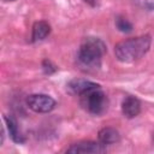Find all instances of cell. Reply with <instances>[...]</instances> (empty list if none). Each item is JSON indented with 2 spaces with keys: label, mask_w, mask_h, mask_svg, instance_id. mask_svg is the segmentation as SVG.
<instances>
[{
  "label": "cell",
  "mask_w": 154,
  "mask_h": 154,
  "mask_svg": "<svg viewBox=\"0 0 154 154\" xmlns=\"http://www.w3.org/2000/svg\"><path fill=\"white\" fill-rule=\"evenodd\" d=\"M42 66H43V70H45V72H46V73H48V75L55 71V66H52V63H51L49 60H45Z\"/></svg>",
  "instance_id": "cell-12"
},
{
  "label": "cell",
  "mask_w": 154,
  "mask_h": 154,
  "mask_svg": "<svg viewBox=\"0 0 154 154\" xmlns=\"http://www.w3.org/2000/svg\"><path fill=\"white\" fill-rule=\"evenodd\" d=\"M85 2H88V4H90V5H95V0H84Z\"/></svg>",
  "instance_id": "cell-14"
},
{
  "label": "cell",
  "mask_w": 154,
  "mask_h": 154,
  "mask_svg": "<svg viewBox=\"0 0 154 154\" xmlns=\"http://www.w3.org/2000/svg\"><path fill=\"white\" fill-rule=\"evenodd\" d=\"M26 106L36 113H48L55 107V101L46 94H31L25 100Z\"/></svg>",
  "instance_id": "cell-4"
},
{
  "label": "cell",
  "mask_w": 154,
  "mask_h": 154,
  "mask_svg": "<svg viewBox=\"0 0 154 154\" xmlns=\"http://www.w3.org/2000/svg\"><path fill=\"white\" fill-rule=\"evenodd\" d=\"M51 32V26L45 20H40L36 22L32 26V34H31V40L32 42H37V41H42L43 38L47 37V35Z\"/></svg>",
  "instance_id": "cell-10"
},
{
  "label": "cell",
  "mask_w": 154,
  "mask_h": 154,
  "mask_svg": "<svg viewBox=\"0 0 154 154\" xmlns=\"http://www.w3.org/2000/svg\"><path fill=\"white\" fill-rule=\"evenodd\" d=\"M146 6L149 10H154V0H146Z\"/></svg>",
  "instance_id": "cell-13"
},
{
  "label": "cell",
  "mask_w": 154,
  "mask_h": 154,
  "mask_svg": "<svg viewBox=\"0 0 154 154\" xmlns=\"http://www.w3.org/2000/svg\"><path fill=\"white\" fill-rule=\"evenodd\" d=\"M105 152H106V146L102 144L101 142H94V141H81L71 144L66 149V153H71V154H99Z\"/></svg>",
  "instance_id": "cell-5"
},
{
  "label": "cell",
  "mask_w": 154,
  "mask_h": 154,
  "mask_svg": "<svg viewBox=\"0 0 154 154\" xmlns=\"http://www.w3.org/2000/svg\"><path fill=\"white\" fill-rule=\"evenodd\" d=\"M105 52H106V45L103 43L102 40L97 37L83 38L77 53V65L79 70L84 72H91L99 70Z\"/></svg>",
  "instance_id": "cell-1"
},
{
  "label": "cell",
  "mask_w": 154,
  "mask_h": 154,
  "mask_svg": "<svg viewBox=\"0 0 154 154\" xmlns=\"http://www.w3.org/2000/svg\"><path fill=\"white\" fill-rule=\"evenodd\" d=\"M122 112L124 117L131 119L140 114L141 112V102L135 96H126L122 102Z\"/></svg>",
  "instance_id": "cell-7"
},
{
  "label": "cell",
  "mask_w": 154,
  "mask_h": 154,
  "mask_svg": "<svg viewBox=\"0 0 154 154\" xmlns=\"http://www.w3.org/2000/svg\"><path fill=\"white\" fill-rule=\"evenodd\" d=\"M116 25H117V28H118L122 32H130V31H132V25H131V23H130L128 19L123 18V17H118V18L116 19Z\"/></svg>",
  "instance_id": "cell-11"
},
{
  "label": "cell",
  "mask_w": 154,
  "mask_h": 154,
  "mask_svg": "<svg viewBox=\"0 0 154 154\" xmlns=\"http://www.w3.org/2000/svg\"><path fill=\"white\" fill-rule=\"evenodd\" d=\"M100 87L99 84L94 83V82H90V81H87V79H72L67 83L66 85V90L67 93H70L71 95H77V96H81L83 95L84 93L91 90V89H95Z\"/></svg>",
  "instance_id": "cell-6"
},
{
  "label": "cell",
  "mask_w": 154,
  "mask_h": 154,
  "mask_svg": "<svg viewBox=\"0 0 154 154\" xmlns=\"http://www.w3.org/2000/svg\"><path fill=\"white\" fill-rule=\"evenodd\" d=\"M152 45V37L149 35H142L137 37H130L118 42L114 46L116 58L125 64L140 60L147 54Z\"/></svg>",
  "instance_id": "cell-2"
},
{
  "label": "cell",
  "mask_w": 154,
  "mask_h": 154,
  "mask_svg": "<svg viewBox=\"0 0 154 154\" xmlns=\"http://www.w3.org/2000/svg\"><path fill=\"white\" fill-rule=\"evenodd\" d=\"M97 137H99V142H101L105 146L117 143L120 140V135H119L118 130H116L114 128H103V129H101L99 131Z\"/></svg>",
  "instance_id": "cell-9"
},
{
  "label": "cell",
  "mask_w": 154,
  "mask_h": 154,
  "mask_svg": "<svg viewBox=\"0 0 154 154\" xmlns=\"http://www.w3.org/2000/svg\"><path fill=\"white\" fill-rule=\"evenodd\" d=\"M79 97H81V105L83 106V108H85L89 113L94 116H100L107 109L108 100L106 94L101 90L100 87L84 93Z\"/></svg>",
  "instance_id": "cell-3"
},
{
  "label": "cell",
  "mask_w": 154,
  "mask_h": 154,
  "mask_svg": "<svg viewBox=\"0 0 154 154\" xmlns=\"http://www.w3.org/2000/svg\"><path fill=\"white\" fill-rule=\"evenodd\" d=\"M8 1H14V0H8Z\"/></svg>",
  "instance_id": "cell-15"
},
{
  "label": "cell",
  "mask_w": 154,
  "mask_h": 154,
  "mask_svg": "<svg viewBox=\"0 0 154 154\" xmlns=\"http://www.w3.org/2000/svg\"><path fill=\"white\" fill-rule=\"evenodd\" d=\"M4 120H5V124H6V128H7V131H8L11 140L16 143H23L24 137L19 131L17 120L11 116H4Z\"/></svg>",
  "instance_id": "cell-8"
}]
</instances>
